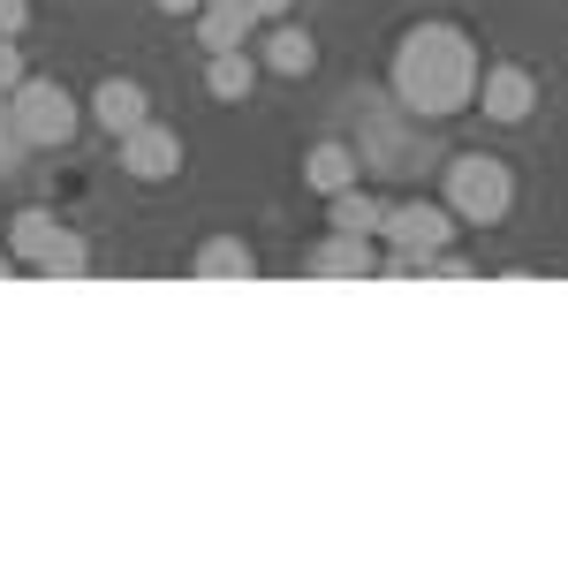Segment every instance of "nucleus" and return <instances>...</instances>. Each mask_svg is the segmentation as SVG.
I'll return each mask as SVG.
<instances>
[{
	"instance_id": "nucleus-11",
	"label": "nucleus",
	"mask_w": 568,
	"mask_h": 568,
	"mask_svg": "<svg viewBox=\"0 0 568 568\" xmlns=\"http://www.w3.org/2000/svg\"><path fill=\"white\" fill-rule=\"evenodd\" d=\"M251 31H258V23H251L243 0H205V8H197V45H205V53H235Z\"/></svg>"
},
{
	"instance_id": "nucleus-1",
	"label": "nucleus",
	"mask_w": 568,
	"mask_h": 568,
	"mask_svg": "<svg viewBox=\"0 0 568 568\" xmlns=\"http://www.w3.org/2000/svg\"><path fill=\"white\" fill-rule=\"evenodd\" d=\"M394 99L417 122H447L478 99V45L463 23H417L394 45Z\"/></svg>"
},
{
	"instance_id": "nucleus-16",
	"label": "nucleus",
	"mask_w": 568,
	"mask_h": 568,
	"mask_svg": "<svg viewBox=\"0 0 568 568\" xmlns=\"http://www.w3.org/2000/svg\"><path fill=\"white\" fill-rule=\"evenodd\" d=\"M23 77H31V69H23V45H16V39H0V99L23 84Z\"/></svg>"
},
{
	"instance_id": "nucleus-5",
	"label": "nucleus",
	"mask_w": 568,
	"mask_h": 568,
	"mask_svg": "<svg viewBox=\"0 0 568 568\" xmlns=\"http://www.w3.org/2000/svg\"><path fill=\"white\" fill-rule=\"evenodd\" d=\"M114 144H122V175H136V182H175L182 175V136L168 122H136Z\"/></svg>"
},
{
	"instance_id": "nucleus-18",
	"label": "nucleus",
	"mask_w": 568,
	"mask_h": 568,
	"mask_svg": "<svg viewBox=\"0 0 568 568\" xmlns=\"http://www.w3.org/2000/svg\"><path fill=\"white\" fill-rule=\"evenodd\" d=\"M243 8H251V23H281V16H288L296 0H243Z\"/></svg>"
},
{
	"instance_id": "nucleus-17",
	"label": "nucleus",
	"mask_w": 568,
	"mask_h": 568,
	"mask_svg": "<svg viewBox=\"0 0 568 568\" xmlns=\"http://www.w3.org/2000/svg\"><path fill=\"white\" fill-rule=\"evenodd\" d=\"M31 31V0H0V39H23Z\"/></svg>"
},
{
	"instance_id": "nucleus-10",
	"label": "nucleus",
	"mask_w": 568,
	"mask_h": 568,
	"mask_svg": "<svg viewBox=\"0 0 568 568\" xmlns=\"http://www.w3.org/2000/svg\"><path fill=\"white\" fill-rule=\"evenodd\" d=\"M304 182L318 190V197H334V190L364 182V160H356L342 136H326V144H311V152H304Z\"/></svg>"
},
{
	"instance_id": "nucleus-2",
	"label": "nucleus",
	"mask_w": 568,
	"mask_h": 568,
	"mask_svg": "<svg viewBox=\"0 0 568 568\" xmlns=\"http://www.w3.org/2000/svg\"><path fill=\"white\" fill-rule=\"evenodd\" d=\"M439 205L463 220V227H500V220L516 213V175H508V160H485V152H463V160H447Z\"/></svg>"
},
{
	"instance_id": "nucleus-12",
	"label": "nucleus",
	"mask_w": 568,
	"mask_h": 568,
	"mask_svg": "<svg viewBox=\"0 0 568 568\" xmlns=\"http://www.w3.org/2000/svg\"><path fill=\"white\" fill-rule=\"evenodd\" d=\"M265 69H273V77H311V69H318V39H311L304 23L281 16V23L265 31Z\"/></svg>"
},
{
	"instance_id": "nucleus-6",
	"label": "nucleus",
	"mask_w": 568,
	"mask_h": 568,
	"mask_svg": "<svg viewBox=\"0 0 568 568\" xmlns=\"http://www.w3.org/2000/svg\"><path fill=\"white\" fill-rule=\"evenodd\" d=\"M318 281H379V235H349V227H326V243L311 251Z\"/></svg>"
},
{
	"instance_id": "nucleus-15",
	"label": "nucleus",
	"mask_w": 568,
	"mask_h": 568,
	"mask_svg": "<svg viewBox=\"0 0 568 568\" xmlns=\"http://www.w3.org/2000/svg\"><path fill=\"white\" fill-rule=\"evenodd\" d=\"M45 273H53V281H84V273H91V243H84V235H61L53 258H45Z\"/></svg>"
},
{
	"instance_id": "nucleus-20",
	"label": "nucleus",
	"mask_w": 568,
	"mask_h": 568,
	"mask_svg": "<svg viewBox=\"0 0 568 568\" xmlns=\"http://www.w3.org/2000/svg\"><path fill=\"white\" fill-rule=\"evenodd\" d=\"M8 273H16V258H8V251H0V281H8Z\"/></svg>"
},
{
	"instance_id": "nucleus-3",
	"label": "nucleus",
	"mask_w": 568,
	"mask_h": 568,
	"mask_svg": "<svg viewBox=\"0 0 568 568\" xmlns=\"http://www.w3.org/2000/svg\"><path fill=\"white\" fill-rule=\"evenodd\" d=\"M8 122H16L23 144L53 152V144H69V136H77V99L53 84V77H23V84L8 91Z\"/></svg>"
},
{
	"instance_id": "nucleus-13",
	"label": "nucleus",
	"mask_w": 568,
	"mask_h": 568,
	"mask_svg": "<svg viewBox=\"0 0 568 568\" xmlns=\"http://www.w3.org/2000/svg\"><path fill=\"white\" fill-rule=\"evenodd\" d=\"M251 84H258V61H251L243 45H235V53H213V61H205V91H213L220 106H243V99H251Z\"/></svg>"
},
{
	"instance_id": "nucleus-19",
	"label": "nucleus",
	"mask_w": 568,
	"mask_h": 568,
	"mask_svg": "<svg viewBox=\"0 0 568 568\" xmlns=\"http://www.w3.org/2000/svg\"><path fill=\"white\" fill-rule=\"evenodd\" d=\"M152 8H160V16H197L205 0H152Z\"/></svg>"
},
{
	"instance_id": "nucleus-4",
	"label": "nucleus",
	"mask_w": 568,
	"mask_h": 568,
	"mask_svg": "<svg viewBox=\"0 0 568 568\" xmlns=\"http://www.w3.org/2000/svg\"><path fill=\"white\" fill-rule=\"evenodd\" d=\"M470 106H485V122L516 130V122H530V106H538V77H530L524 61H493V69H478V99Z\"/></svg>"
},
{
	"instance_id": "nucleus-9",
	"label": "nucleus",
	"mask_w": 568,
	"mask_h": 568,
	"mask_svg": "<svg viewBox=\"0 0 568 568\" xmlns=\"http://www.w3.org/2000/svg\"><path fill=\"white\" fill-rule=\"evenodd\" d=\"M190 273H197V281H258V258H251L243 235H205L197 258H190Z\"/></svg>"
},
{
	"instance_id": "nucleus-8",
	"label": "nucleus",
	"mask_w": 568,
	"mask_h": 568,
	"mask_svg": "<svg viewBox=\"0 0 568 568\" xmlns=\"http://www.w3.org/2000/svg\"><path fill=\"white\" fill-rule=\"evenodd\" d=\"M61 235H69V227L45 213V205H31V213L8 220V258H16V265H39V273H45V258H53V243H61Z\"/></svg>"
},
{
	"instance_id": "nucleus-14",
	"label": "nucleus",
	"mask_w": 568,
	"mask_h": 568,
	"mask_svg": "<svg viewBox=\"0 0 568 568\" xmlns=\"http://www.w3.org/2000/svg\"><path fill=\"white\" fill-rule=\"evenodd\" d=\"M326 220H334V227H349V235H379V227H387V205H379L364 182H349V190H334V197H326Z\"/></svg>"
},
{
	"instance_id": "nucleus-7",
	"label": "nucleus",
	"mask_w": 568,
	"mask_h": 568,
	"mask_svg": "<svg viewBox=\"0 0 568 568\" xmlns=\"http://www.w3.org/2000/svg\"><path fill=\"white\" fill-rule=\"evenodd\" d=\"M91 122L106 136H130L136 122H152V91L136 84V77H106V84L91 91Z\"/></svg>"
}]
</instances>
